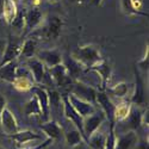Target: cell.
<instances>
[{"label":"cell","instance_id":"6da1fadb","mask_svg":"<svg viewBox=\"0 0 149 149\" xmlns=\"http://www.w3.org/2000/svg\"><path fill=\"white\" fill-rule=\"evenodd\" d=\"M72 60H74L79 63L81 67L90 68L94 65H97L98 62H100L103 60L99 49L94 45H84L79 47L72 54Z\"/></svg>","mask_w":149,"mask_h":149},{"label":"cell","instance_id":"7a4b0ae2","mask_svg":"<svg viewBox=\"0 0 149 149\" xmlns=\"http://www.w3.org/2000/svg\"><path fill=\"white\" fill-rule=\"evenodd\" d=\"M26 66H28V69L32 77V80L36 84H38V85H42V84L50 85L52 84V85H54L50 77H49V74H48L47 67L37 57L28 58Z\"/></svg>","mask_w":149,"mask_h":149},{"label":"cell","instance_id":"3957f363","mask_svg":"<svg viewBox=\"0 0 149 149\" xmlns=\"http://www.w3.org/2000/svg\"><path fill=\"white\" fill-rule=\"evenodd\" d=\"M106 119L103 111H95L92 115L85 117L82 120V131H84V142L87 143L90 136H92Z\"/></svg>","mask_w":149,"mask_h":149},{"label":"cell","instance_id":"277c9868","mask_svg":"<svg viewBox=\"0 0 149 149\" xmlns=\"http://www.w3.org/2000/svg\"><path fill=\"white\" fill-rule=\"evenodd\" d=\"M22 44L23 42H20L19 38L10 36L8 40L5 44V48L3 50V58L0 61V67H3L10 62H13L17 57L20 56V50H22Z\"/></svg>","mask_w":149,"mask_h":149},{"label":"cell","instance_id":"5b68a950","mask_svg":"<svg viewBox=\"0 0 149 149\" xmlns=\"http://www.w3.org/2000/svg\"><path fill=\"white\" fill-rule=\"evenodd\" d=\"M62 26H63V20L58 16H50L45 24V26L41 30V36L44 40L48 41H56L62 31Z\"/></svg>","mask_w":149,"mask_h":149},{"label":"cell","instance_id":"8992f818","mask_svg":"<svg viewBox=\"0 0 149 149\" xmlns=\"http://www.w3.org/2000/svg\"><path fill=\"white\" fill-rule=\"evenodd\" d=\"M48 74L50 77L54 85L58 86V87H67L72 84V79L68 74L67 67L62 63H58L54 67L50 68H47Z\"/></svg>","mask_w":149,"mask_h":149},{"label":"cell","instance_id":"52a82bcc","mask_svg":"<svg viewBox=\"0 0 149 149\" xmlns=\"http://www.w3.org/2000/svg\"><path fill=\"white\" fill-rule=\"evenodd\" d=\"M61 100H62V107H63V115L67 119H69L74 125H75V128L80 131L82 139H84V131H82V120L84 118L77 112L75 109H74L69 102L68 99V93H63L61 94Z\"/></svg>","mask_w":149,"mask_h":149},{"label":"cell","instance_id":"ba28073f","mask_svg":"<svg viewBox=\"0 0 149 149\" xmlns=\"http://www.w3.org/2000/svg\"><path fill=\"white\" fill-rule=\"evenodd\" d=\"M70 92L72 94H74L75 97L82 99V100L86 102H90L92 104L95 103V95H97V91L91 87V86L86 85L81 81H75V82H72L70 85Z\"/></svg>","mask_w":149,"mask_h":149},{"label":"cell","instance_id":"9c48e42d","mask_svg":"<svg viewBox=\"0 0 149 149\" xmlns=\"http://www.w3.org/2000/svg\"><path fill=\"white\" fill-rule=\"evenodd\" d=\"M0 125H1L3 131L7 136L19 131L18 120H17L16 116L13 115V112H12L7 106L3 110V112L0 113Z\"/></svg>","mask_w":149,"mask_h":149},{"label":"cell","instance_id":"30bf717a","mask_svg":"<svg viewBox=\"0 0 149 149\" xmlns=\"http://www.w3.org/2000/svg\"><path fill=\"white\" fill-rule=\"evenodd\" d=\"M68 99H69L72 106L75 109V111H77V112L82 118L92 115L93 112H95V111H97L94 104H92L90 102H86V100H82V99L75 97V95L72 94V93H68Z\"/></svg>","mask_w":149,"mask_h":149},{"label":"cell","instance_id":"8fae6325","mask_svg":"<svg viewBox=\"0 0 149 149\" xmlns=\"http://www.w3.org/2000/svg\"><path fill=\"white\" fill-rule=\"evenodd\" d=\"M95 102L100 105L102 111L104 112L106 119L109 120V124L110 123H116L115 119H113V112H115V106L116 105H113V103L111 102L109 95L104 91H99V92H97V95H95Z\"/></svg>","mask_w":149,"mask_h":149},{"label":"cell","instance_id":"7c38bea8","mask_svg":"<svg viewBox=\"0 0 149 149\" xmlns=\"http://www.w3.org/2000/svg\"><path fill=\"white\" fill-rule=\"evenodd\" d=\"M87 70H91V72H95L99 77H100V80H102V86H100V91H105L106 86L109 84V80L111 78V74H112V68L109 65V62L106 60H102L100 62H98L97 65L87 68Z\"/></svg>","mask_w":149,"mask_h":149},{"label":"cell","instance_id":"4fadbf2b","mask_svg":"<svg viewBox=\"0 0 149 149\" xmlns=\"http://www.w3.org/2000/svg\"><path fill=\"white\" fill-rule=\"evenodd\" d=\"M37 58L47 67L50 68L58 63H62V56L61 53L56 49H47V50H41L36 53Z\"/></svg>","mask_w":149,"mask_h":149},{"label":"cell","instance_id":"5bb4252c","mask_svg":"<svg viewBox=\"0 0 149 149\" xmlns=\"http://www.w3.org/2000/svg\"><path fill=\"white\" fill-rule=\"evenodd\" d=\"M135 77H136V82L135 85H132L135 87V92L134 94L131 95L130 98V103L132 105H136V106H142L144 105L146 103V95H144V84H143V80L140 75V72L137 69V67L135 68Z\"/></svg>","mask_w":149,"mask_h":149},{"label":"cell","instance_id":"9a60e30c","mask_svg":"<svg viewBox=\"0 0 149 149\" xmlns=\"http://www.w3.org/2000/svg\"><path fill=\"white\" fill-rule=\"evenodd\" d=\"M144 113H146V110H142L140 106L131 105L129 116L123 122L127 123V127L130 130H137L144 120Z\"/></svg>","mask_w":149,"mask_h":149},{"label":"cell","instance_id":"2e32d148","mask_svg":"<svg viewBox=\"0 0 149 149\" xmlns=\"http://www.w3.org/2000/svg\"><path fill=\"white\" fill-rule=\"evenodd\" d=\"M8 137L13 140L17 144L16 147L17 148H23V146H25L26 143L29 142H32V141H38L42 139V136L36 134L31 130H23V131H17L12 135H8Z\"/></svg>","mask_w":149,"mask_h":149},{"label":"cell","instance_id":"e0dca14e","mask_svg":"<svg viewBox=\"0 0 149 149\" xmlns=\"http://www.w3.org/2000/svg\"><path fill=\"white\" fill-rule=\"evenodd\" d=\"M137 142H139V139H137L136 131L129 130L127 132L117 136L115 149H134Z\"/></svg>","mask_w":149,"mask_h":149},{"label":"cell","instance_id":"ac0fdd59","mask_svg":"<svg viewBox=\"0 0 149 149\" xmlns=\"http://www.w3.org/2000/svg\"><path fill=\"white\" fill-rule=\"evenodd\" d=\"M35 92V95L38 99V103L42 109V120L45 122L49 119V112H50V105H49V97L48 92L45 88H43L42 86H35L32 88Z\"/></svg>","mask_w":149,"mask_h":149},{"label":"cell","instance_id":"d6986e66","mask_svg":"<svg viewBox=\"0 0 149 149\" xmlns=\"http://www.w3.org/2000/svg\"><path fill=\"white\" fill-rule=\"evenodd\" d=\"M40 128H41V130L45 134L47 137L50 139L52 141H55V140L61 139L62 134H63V130H62V128L60 127V124H58L56 120L48 119V120L41 123Z\"/></svg>","mask_w":149,"mask_h":149},{"label":"cell","instance_id":"ffe728a7","mask_svg":"<svg viewBox=\"0 0 149 149\" xmlns=\"http://www.w3.org/2000/svg\"><path fill=\"white\" fill-rule=\"evenodd\" d=\"M42 19H43V15L38 7H32L28 10L25 13V30H26L25 32H30L37 26H40Z\"/></svg>","mask_w":149,"mask_h":149},{"label":"cell","instance_id":"44dd1931","mask_svg":"<svg viewBox=\"0 0 149 149\" xmlns=\"http://www.w3.org/2000/svg\"><path fill=\"white\" fill-rule=\"evenodd\" d=\"M123 10L128 16H148V13L142 11V0H123Z\"/></svg>","mask_w":149,"mask_h":149},{"label":"cell","instance_id":"7402d4cb","mask_svg":"<svg viewBox=\"0 0 149 149\" xmlns=\"http://www.w3.org/2000/svg\"><path fill=\"white\" fill-rule=\"evenodd\" d=\"M37 48H38V41L35 37H29L22 44V50H20V57L31 58L35 57L37 53Z\"/></svg>","mask_w":149,"mask_h":149},{"label":"cell","instance_id":"603a6c76","mask_svg":"<svg viewBox=\"0 0 149 149\" xmlns=\"http://www.w3.org/2000/svg\"><path fill=\"white\" fill-rule=\"evenodd\" d=\"M17 12H18V10H17L16 1H13V0H3L1 15L8 25H11L12 20L15 19V17L17 15Z\"/></svg>","mask_w":149,"mask_h":149},{"label":"cell","instance_id":"cb8c5ba5","mask_svg":"<svg viewBox=\"0 0 149 149\" xmlns=\"http://www.w3.org/2000/svg\"><path fill=\"white\" fill-rule=\"evenodd\" d=\"M23 112L25 116L30 117V116H37L42 118V109H41V105L38 103V99H37L36 95H33L31 99L24 104L23 106Z\"/></svg>","mask_w":149,"mask_h":149},{"label":"cell","instance_id":"d4e9b609","mask_svg":"<svg viewBox=\"0 0 149 149\" xmlns=\"http://www.w3.org/2000/svg\"><path fill=\"white\" fill-rule=\"evenodd\" d=\"M12 85H13V88L19 92H28L35 87L32 79L28 75H17L12 81Z\"/></svg>","mask_w":149,"mask_h":149},{"label":"cell","instance_id":"484cf974","mask_svg":"<svg viewBox=\"0 0 149 149\" xmlns=\"http://www.w3.org/2000/svg\"><path fill=\"white\" fill-rule=\"evenodd\" d=\"M17 63L13 62H10V63L0 67V80H5L7 82H11L15 80L16 78V70H17Z\"/></svg>","mask_w":149,"mask_h":149},{"label":"cell","instance_id":"4316f807","mask_svg":"<svg viewBox=\"0 0 149 149\" xmlns=\"http://www.w3.org/2000/svg\"><path fill=\"white\" fill-rule=\"evenodd\" d=\"M132 87V84H128V82H119L117 85H115L113 87H109L105 88V91L109 94H112L115 97L118 98H125L129 93V90Z\"/></svg>","mask_w":149,"mask_h":149},{"label":"cell","instance_id":"83f0119b","mask_svg":"<svg viewBox=\"0 0 149 149\" xmlns=\"http://www.w3.org/2000/svg\"><path fill=\"white\" fill-rule=\"evenodd\" d=\"M131 103L130 102H124V103H120L119 105H116L115 106V112H113V119L115 122H123L128 116H129V112H130V109H131Z\"/></svg>","mask_w":149,"mask_h":149},{"label":"cell","instance_id":"f1b7e54d","mask_svg":"<svg viewBox=\"0 0 149 149\" xmlns=\"http://www.w3.org/2000/svg\"><path fill=\"white\" fill-rule=\"evenodd\" d=\"M105 139H106V136H105L103 132L95 131L92 136H90V137H88L87 144H88L92 149H104Z\"/></svg>","mask_w":149,"mask_h":149},{"label":"cell","instance_id":"f546056e","mask_svg":"<svg viewBox=\"0 0 149 149\" xmlns=\"http://www.w3.org/2000/svg\"><path fill=\"white\" fill-rule=\"evenodd\" d=\"M65 139H66V142L67 144L70 147V148H74V147H78L80 146L82 142H84V139L80 134V131L78 129H74V130H70L68 131L66 135H65Z\"/></svg>","mask_w":149,"mask_h":149},{"label":"cell","instance_id":"4dcf8cb0","mask_svg":"<svg viewBox=\"0 0 149 149\" xmlns=\"http://www.w3.org/2000/svg\"><path fill=\"white\" fill-rule=\"evenodd\" d=\"M25 13H26V10H24V8L23 10H18L15 19L12 20V23H11L12 30L23 32V30L25 29Z\"/></svg>","mask_w":149,"mask_h":149},{"label":"cell","instance_id":"1f68e13d","mask_svg":"<svg viewBox=\"0 0 149 149\" xmlns=\"http://www.w3.org/2000/svg\"><path fill=\"white\" fill-rule=\"evenodd\" d=\"M115 127H116V123H110V129H109V134L106 135V139H105L104 149H115L116 139H117Z\"/></svg>","mask_w":149,"mask_h":149},{"label":"cell","instance_id":"d6a6232c","mask_svg":"<svg viewBox=\"0 0 149 149\" xmlns=\"http://www.w3.org/2000/svg\"><path fill=\"white\" fill-rule=\"evenodd\" d=\"M47 92H48V97H49V105H50V107L57 109L62 104L61 95L55 90H47Z\"/></svg>","mask_w":149,"mask_h":149},{"label":"cell","instance_id":"836d02e7","mask_svg":"<svg viewBox=\"0 0 149 149\" xmlns=\"http://www.w3.org/2000/svg\"><path fill=\"white\" fill-rule=\"evenodd\" d=\"M137 66H139V68H141V69H142V70H144V72H147V70H148V66H149V57H148V47H147V50H146V54H144L143 58H142V60H140V61L137 62Z\"/></svg>","mask_w":149,"mask_h":149},{"label":"cell","instance_id":"e575fe53","mask_svg":"<svg viewBox=\"0 0 149 149\" xmlns=\"http://www.w3.org/2000/svg\"><path fill=\"white\" fill-rule=\"evenodd\" d=\"M53 141L50 140V139H47L43 143H41V144H38V146H36V147H32V148H15V149H45L47 147H49V144H50Z\"/></svg>","mask_w":149,"mask_h":149},{"label":"cell","instance_id":"d590c367","mask_svg":"<svg viewBox=\"0 0 149 149\" xmlns=\"http://www.w3.org/2000/svg\"><path fill=\"white\" fill-rule=\"evenodd\" d=\"M7 106V100H6V98L0 93V113L3 112V110Z\"/></svg>","mask_w":149,"mask_h":149},{"label":"cell","instance_id":"8d00e7d4","mask_svg":"<svg viewBox=\"0 0 149 149\" xmlns=\"http://www.w3.org/2000/svg\"><path fill=\"white\" fill-rule=\"evenodd\" d=\"M42 4V0H32V7H38Z\"/></svg>","mask_w":149,"mask_h":149},{"label":"cell","instance_id":"74e56055","mask_svg":"<svg viewBox=\"0 0 149 149\" xmlns=\"http://www.w3.org/2000/svg\"><path fill=\"white\" fill-rule=\"evenodd\" d=\"M103 1L104 0H92V4L95 5V6H100L103 4Z\"/></svg>","mask_w":149,"mask_h":149},{"label":"cell","instance_id":"f35d334b","mask_svg":"<svg viewBox=\"0 0 149 149\" xmlns=\"http://www.w3.org/2000/svg\"><path fill=\"white\" fill-rule=\"evenodd\" d=\"M5 44H6V42H5L4 40H1V38H0V50H4Z\"/></svg>","mask_w":149,"mask_h":149},{"label":"cell","instance_id":"ab89813d","mask_svg":"<svg viewBox=\"0 0 149 149\" xmlns=\"http://www.w3.org/2000/svg\"><path fill=\"white\" fill-rule=\"evenodd\" d=\"M68 3H72V4H77V3H79L80 0H67Z\"/></svg>","mask_w":149,"mask_h":149},{"label":"cell","instance_id":"60d3db41","mask_svg":"<svg viewBox=\"0 0 149 149\" xmlns=\"http://www.w3.org/2000/svg\"><path fill=\"white\" fill-rule=\"evenodd\" d=\"M72 149H84L82 147H81V144L80 146H78V147H74V148H72Z\"/></svg>","mask_w":149,"mask_h":149},{"label":"cell","instance_id":"b9f144b4","mask_svg":"<svg viewBox=\"0 0 149 149\" xmlns=\"http://www.w3.org/2000/svg\"><path fill=\"white\" fill-rule=\"evenodd\" d=\"M49 1H53V3H55V1H57V0H49Z\"/></svg>","mask_w":149,"mask_h":149},{"label":"cell","instance_id":"7bdbcfd3","mask_svg":"<svg viewBox=\"0 0 149 149\" xmlns=\"http://www.w3.org/2000/svg\"><path fill=\"white\" fill-rule=\"evenodd\" d=\"M0 149H4V148H3V147H0Z\"/></svg>","mask_w":149,"mask_h":149},{"label":"cell","instance_id":"ee69618b","mask_svg":"<svg viewBox=\"0 0 149 149\" xmlns=\"http://www.w3.org/2000/svg\"><path fill=\"white\" fill-rule=\"evenodd\" d=\"M13 1H17V0H13Z\"/></svg>","mask_w":149,"mask_h":149}]
</instances>
